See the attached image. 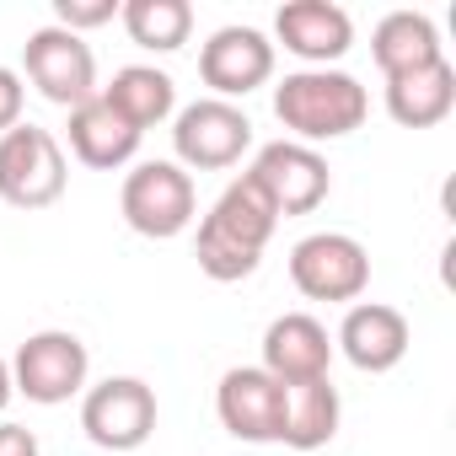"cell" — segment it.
Instances as JSON below:
<instances>
[{
  "instance_id": "1",
  "label": "cell",
  "mask_w": 456,
  "mask_h": 456,
  "mask_svg": "<svg viewBox=\"0 0 456 456\" xmlns=\"http://www.w3.org/2000/svg\"><path fill=\"white\" fill-rule=\"evenodd\" d=\"M274 225H280V215H274L269 193L253 183V172H242L237 183H225V193H220V199L209 204V215L199 220L193 258H199V269H204L215 285H237V280L258 274Z\"/></svg>"
},
{
  "instance_id": "2",
  "label": "cell",
  "mask_w": 456,
  "mask_h": 456,
  "mask_svg": "<svg viewBox=\"0 0 456 456\" xmlns=\"http://www.w3.org/2000/svg\"><path fill=\"white\" fill-rule=\"evenodd\" d=\"M370 113V92L349 76V70H296L274 86V118L290 129L296 145H322V140H344L365 124Z\"/></svg>"
},
{
  "instance_id": "3",
  "label": "cell",
  "mask_w": 456,
  "mask_h": 456,
  "mask_svg": "<svg viewBox=\"0 0 456 456\" xmlns=\"http://www.w3.org/2000/svg\"><path fill=\"white\" fill-rule=\"evenodd\" d=\"M65 183H70L65 145L49 129L17 124L0 134V199L12 209H49V204H60Z\"/></svg>"
},
{
  "instance_id": "4",
  "label": "cell",
  "mask_w": 456,
  "mask_h": 456,
  "mask_svg": "<svg viewBox=\"0 0 456 456\" xmlns=\"http://www.w3.org/2000/svg\"><path fill=\"white\" fill-rule=\"evenodd\" d=\"M118 209L129 220V232H140L151 242H172V237H183L193 225L199 193H193V177L177 161H140L124 177Z\"/></svg>"
},
{
  "instance_id": "5",
  "label": "cell",
  "mask_w": 456,
  "mask_h": 456,
  "mask_svg": "<svg viewBox=\"0 0 456 456\" xmlns=\"http://www.w3.org/2000/svg\"><path fill=\"white\" fill-rule=\"evenodd\" d=\"M172 151L183 172H225L253 151V118L237 102L199 97L172 124Z\"/></svg>"
},
{
  "instance_id": "6",
  "label": "cell",
  "mask_w": 456,
  "mask_h": 456,
  "mask_svg": "<svg viewBox=\"0 0 456 456\" xmlns=\"http://www.w3.org/2000/svg\"><path fill=\"white\" fill-rule=\"evenodd\" d=\"M290 285L306 301H360L370 285V253L349 232H312L290 248Z\"/></svg>"
},
{
  "instance_id": "7",
  "label": "cell",
  "mask_w": 456,
  "mask_h": 456,
  "mask_svg": "<svg viewBox=\"0 0 456 456\" xmlns=\"http://www.w3.org/2000/svg\"><path fill=\"white\" fill-rule=\"evenodd\" d=\"M86 370H92V354L65 328H44V333L22 338V349L12 354V387L28 403H44V408L70 403L76 392H86Z\"/></svg>"
},
{
  "instance_id": "8",
  "label": "cell",
  "mask_w": 456,
  "mask_h": 456,
  "mask_svg": "<svg viewBox=\"0 0 456 456\" xmlns=\"http://www.w3.org/2000/svg\"><path fill=\"white\" fill-rule=\"evenodd\" d=\"M22 70H28V81L54 108H81V102L97 97V54H92V44L76 38V33H65V28H54V22L38 28V33H28Z\"/></svg>"
},
{
  "instance_id": "9",
  "label": "cell",
  "mask_w": 456,
  "mask_h": 456,
  "mask_svg": "<svg viewBox=\"0 0 456 456\" xmlns=\"http://www.w3.org/2000/svg\"><path fill=\"white\" fill-rule=\"evenodd\" d=\"M81 429L102 451H140L156 435V392L140 376H108L81 397Z\"/></svg>"
},
{
  "instance_id": "10",
  "label": "cell",
  "mask_w": 456,
  "mask_h": 456,
  "mask_svg": "<svg viewBox=\"0 0 456 456\" xmlns=\"http://www.w3.org/2000/svg\"><path fill=\"white\" fill-rule=\"evenodd\" d=\"M253 183L269 193L274 215H312L328 188H333V172L328 161L312 151V145H296V140H269L258 156H253Z\"/></svg>"
},
{
  "instance_id": "11",
  "label": "cell",
  "mask_w": 456,
  "mask_h": 456,
  "mask_svg": "<svg viewBox=\"0 0 456 456\" xmlns=\"http://www.w3.org/2000/svg\"><path fill=\"white\" fill-rule=\"evenodd\" d=\"M199 76H204V86L220 102L269 86V76H274V44H269V33H258V28H215L209 44L199 49Z\"/></svg>"
},
{
  "instance_id": "12",
  "label": "cell",
  "mask_w": 456,
  "mask_h": 456,
  "mask_svg": "<svg viewBox=\"0 0 456 456\" xmlns=\"http://www.w3.org/2000/svg\"><path fill=\"white\" fill-rule=\"evenodd\" d=\"M215 413L225 424V435L237 440H280V424H285V387L264 370V365H232L215 387Z\"/></svg>"
},
{
  "instance_id": "13",
  "label": "cell",
  "mask_w": 456,
  "mask_h": 456,
  "mask_svg": "<svg viewBox=\"0 0 456 456\" xmlns=\"http://www.w3.org/2000/svg\"><path fill=\"white\" fill-rule=\"evenodd\" d=\"M333 344L344 349V360H349L354 370H365V376H387V370L403 365L413 333H408V317H403L397 306H387V301H354V306L344 312Z\"/></svg>"
},
{
  "instance_id": "14",
  "label": "cell",
  "mask_w": 456,
  "mask_h": 456,
  "mask_svg": "<svg viewBox=\"0 0 456 456\" xmlns=\"http://www.w3.org/2000/svg\"><path fill=\"white\" fill-rule=\"evenodd\" d=\"M274 38L296 60H306V70H328L333 60L349 54L354 22H349L344 6H333V0H285L274 12Z\"/></svg>"
},
{
  "instance_id": "15",
  "label": "cell",
  "mask_w": 456,
  "mask_h": 456,
  "mask_svg": "<svg viewBox=\"0 0 456 456\" xmlns=\"http://www.w3.org/2000/svg\"><path fill=\"white\" fill-rule=\"evenodd\" d=\"M333 365V338L317 317L306 312H285L264 328V370L280 381V387H296V381H317L328 376Z\"/></svg>"
},
{
  "instance_id": "16",
  "label": "cell",
  "mask_w": 456,
  "mask_h": 456,
  "mask_svg": "<svg viewBox=\"0 0 456 456\" xmlns=\"http://www.w3.org/2000/svg\"><path fill=\"white\" fill-rule=\"evenodd\" d=\"M70 151H76V161L92 167V172H118L124 161H134L140 129H134L113 102H102V92H97L92 102L70 108Z\"/></svg>"
},
{
  "instance_id": "17",
  "label": "cell",
  "mask_w": 456,
  "mask_h": 456,
  "mask_svg": "<svg viewBox=\"0 0 456 456\" xmlns=\"http://www.w3.org/2000/svg\"><path fill=\"white\" fill-rule=\"evenodd\" d=\"M451 108H456V70H451V60H435L424 70H408V76L387 81V113L403 129H435V124L451 118Z\"/></svg>"
},
{
  "instance_id": "18",
  "label": "cell",
  "mask_w": 456,
  "mask_h": 456,
  "mask_svg": "<svg viewBox=\"0 0 456 456\" xmlns=\"http://www.w3.org/2000/svg\"><path fill=\"white\" fill-rule=\"evenodd\" d=\"M370 60L392 81V76H408V70H424V65L445 60V49H440V33L424 12H387L370 33Z\"/></svg>"
},
{
  "instance_id": "19",
  "label": "cell",
  "mask_w": 456,
  "mask_h": 456,
  "mask_svg": "<svg viewBox=\"0 0 456 456\" xmlns=\"http://www.w3.org/2000/svg\"><path fill=\"white\" fill-rule=\"evenodd\" d=\"M338 419H344V403H338V387L328 376L317 381H296L285 387V424H280V440L290 451H322L333 435H338Z\"/></svg>"
},
{
  "instance_id": "20",
  "label": "cell",
  "mask_w": 456,
  "mask_h": 456,
  "mask_svg": "<svg viewBox=\"0 0 456 456\" xmlns=\"http://www.w3.org/2000/svg\"><path fill=\"white\" fill-rule=\"evenodd\" d=\"M102 102H113V108L145 134V129H156V124H167V118L177 113V86H172V76L156 70V65H124V70H113V81L102 86Z\"/></svg>"
},
{
  "instance_id": "21",
  "label": "cell",
  "mask_w": 456,
  "mask_h": 456,
  "mask_svg": "<svg viewBox=\"0 0 456 456\" xmlns=\"http://www.w3.org/2000/svg\"><path fill=\"white\" fill-rule=\"evenodd\" d=\"M124 33L151 49V54H177L193 33V6L188 0H124L118 6Z\"/></svg>"
},
{
  "instance_id": "22",
  "label": "cell",
  "mask_w": 456,
  "mask_h": 456,
  "mask_svg": "<svg viewBox=\"0 0 456 456\" xmlns=\"http://www.w3.org/2000/svg\"><path fill=\"white\" fill-rule=\"evenodd\" d=\"M118 17V0H54V28L65 33H92V28H108Z\"/></svg>"
},
{
  "instance_id": "23",
  "label": "cell",
  "mask_w": 456,
  "mask_h": 456,
  "mask_svg": "<svg viewBox=\"0 0 456 456\" xmlns=\"http://www.w3.org/2000/svg\"><path fill=\"white\" fill-rule=\"evenodd\" d=\"M22 97H28L22 92V76L12 65H0V134L22 124Z\"/></svg>"
},
{
  "instance_id": "24",
  "label": "cell",
  "mask_w": 456,
  "mask_h": 456,
  "mask_svg": "<svg viewBox=\"0 0 456 456\" xmlns=\"http://www.w3.org/2000/svg\"><path fill=\"white\" fill-rule=\"evenodd\" d=\"M0 456H38V435L28 424H0Z\"/></svg>"
},
{
  "instance_id": "25",
  "label": "cell",
  "mask_w": 456,
  "mask_h": 456,
  "mask_svg": "<svg viewBox=\"0 0 456 456\" xmlns=\"http://www.w3.org/2000/svg\"><path fill=\"white\" fill-rule=\"evenodd\" d=\"M17 397V387H12V360L0 354V413H6V403Z\"/></svg>"
}]
</instances>
